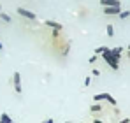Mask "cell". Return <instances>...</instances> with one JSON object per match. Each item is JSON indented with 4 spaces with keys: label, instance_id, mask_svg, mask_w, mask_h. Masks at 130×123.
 Wrapping results in <instances>:
<instances>
[{
    "label": "cell",
    "instance_id": "obj_1",
    "mask_svg": "<svg viewBox=\"0 0 130 123\" xmlns=\"http://www.w3.org/2000/svg\"><path fill=\"white\" fill-rule=\"evenodd\" d=\"M100 56L104 58V62L107 63V65L111 67V69H112V70H118V69H120V60L112 56V53H111V49H109V48L106 49V53H102Z\"/></svg>",
    "mask_w": 130,
    "mask_h": 123
},
{
    "label": "cell",
    "instance_id": "obj_2",
    "mask_svg": "<svg viewBox=\"0 0 130 123\" xmlns=\"http://www.w3.org/2000/svg\"><path fill=\"white\" fill-rule=\"evenodd\" d=\"M93 100H95V102H99V104H100V100H107V102L111 104V105H116V100H114V97H112L111 93H107V91L93 95Z\"/></svg>",
    "mask_w": 130,
    "mask_h": 123
},
{
    "label": "cell",
    "instance_id": "obj_3",
    "mask_svg": "<svg viewBox=\"0 0 130 123\" xmlns=\"http://www.w3.org/2000/svg\"><path fill=\"white\" fill-rule=\"evenodd\" d=\"M18 14L23 16V18H26V20H37V14L28 11V9H25V7H18Z\"/></svg>",
    "mask_w": 130,
    "mask_h": 123
},
{
    "label": "cell",
    "instance_id": "obj_4",
    "mask_svg": "<svg viewBox=\"0 0 130 123\" xmlns=\"http://www.w3.org/2000/svg\"><path fill=\"white\" fill-rule=\"evenodd\" d=\"M12 84H14L16 93H21L23 86H21V74H20V72H14V76H12Z\"/></svg>",
    "mask_w": 130,
    "mask_h": 123
},
{
    "label": "cell",
    "instance_id": "obj_5",
    "mask_svg": "<svg viewBox=\"0 0 130 123\" xmlns=\"http://www.w3.org/2000/svg\"><path fill=\"white\" fill-rule=\"evenodd\" d=\"M44 25H46V26H49V28H53V30H60V32H62V28H63V25H62V23L53 21V20H46V21H44Z\"/></svg>",
    "mask_w": 130,
    "mask_h": 123
},
{
    "label": "cell",
    "instance_id": "obj_6",
    "mask_svg": "<svg viewBox=\"0 0 130 123\" xmlns=\"http://www.w3.org/2000/svg\"><path fill=\"white\" fill-rule=\"evenodd\" d=\"M100 5L102 7H121V2L120 0H100Z\"/></svg>",
    "mask_w": 130,
    "mask_h": 123
},
{
    "label": "cell",
    "instance_id": "obj_7",
    "mask_svg": "<svg viewBox=\"0 0 130 123\" xmlns=\"http://www.w3.org/2000/svg\"><path fill=\"white\" fill-rule=\"evenodd\" d=\"M120 12H121V7H104L106 16H118Z\"/></svg>",
    "mask_w": 130,
    "mask_h": 123
},
{
    "label": "cell",
    "instance_id": "obj_8",
    "mask_svg": "<svg viewBox=\"0 0 130 123\" xmlns=\"http://www.w3.org/2000/svg\"><path fill=\"white\" fill-rule=\"evenodd\" d=\"M121 51H123L121 48H112V49H111L112 56H114V58H118V60H121Z\"/></svg>",
    "mask_w": 130,
    "mask_h": 123
},
{
    "label": "cell",
    "instance_id": "obj_9",
    "mask_svg": "<svg viewBox=\"0 0 130 123\" xmlns=\"http://www.w3.org/2000/svg\"><path fill=\"white\" fill-rule=\"evenodd\" d=\"M90 111L95 114V113H102V104H99V102H95L91 107H90Z\"/></svg>",
    "mask_w": 130,
    "mask_h": 123
},
{
    "label": "cell",
    "instance_id": "obj_10",
    "mask_svg": "<svg viewBox=\"0 0 130 123\" xmlns=\"http://www.w3.org/2000/svg\"><path fill=\"white\" fill-rule=\"evenodd\" d=\"M0 121H2V123H14L12 120H11V116H9L7 113H2V116H0Z\"/></svg>",
    "mask_w": 130,
    "mask_h": 123
},
{
    "label": "cell",
    "instance_id": "obj_11",
    "mask_svg": "<svg viewBox=\"0 0 130 123\" xmlns=\"http://www.w3.org/2000/svg\"><path fill=\"white\" fill-rule=\"evenodd\" d=\"M0 20L4 21V23H11V16L7 12H0Z\"/></svg>",
    "mask_w": 130,
    "mask_h": 123
},
{
    "label": "cell",
    "instance_id": "obj_12",
    "mask_svg": "<svg viewBox=\"0 0 130 123\" xmlns=\"http://www.w3.org/2000/svg\"><path fill=\"white\" fill-rule=\"evenodd\" d=\"M106 49H107L106 46H99V48H95V55H97V56H100L102 53H106Z\"/></svg>",
    "mask_w": 130,
    "mask_h": 123
},
{
    "label": "cell",
    "instance_id": "obj_13",
    "mask_svg": "<svg viewBox=\"0 0 130 123\" xmlns=\"http://www.w3.org/2000/svg\"><path fill=\"white\" fill-rule=\"evenodd\" d=\"M118 18H120V20H127V18H130V11H121V12L118 14Z\"/></svg>",
    "mask_w": 130,
    "mask_h": 123
},
{
    "label": "cell",
    "instance_id": "obj_14",
    "mask_svg": "<svg viewBox=\"0 0 130 123\" xmlns=\"http://www.w3.org/2000/svg\"><path fill=\"white\" fill-rule=\"evenodd\" d=\"M69 49H70V42H67L63 46V49H62V56H67L69 55Z\"/></svg>",
    "mask_w": 130,
    "mask_h": 123
},
{
    "label": "cell",
    "instance_id": "obj_15",
    "mask_svg": "<svg viewBox=\"0 0 130 123\" xmlns=\"http://www.w3.org/2000/svg\"><path fill=\"white\" fill-rule=\"evenodd\" d=\"M106 30H107V37H112V35H114V26H112V25H107Z\"/></svg>",
    "mask_w": 130,
    "mask_h": 123
},
{
    "label": "cell",
    "instance_id": "obj_16",
    "mask_svg": "<svg viewBox=\"0 0 130 123\" xmlns=\"http://www.w3.org/2000/svg\"><path fill=\"white\" fill-rule=\"evenodd\" d=\"M91 76L99 78V76H100V70H99V69H93V70H91Z\"/></svg>",
    "mask_w": 130,
    "mask_h": 123
},
{
    "label": "cell",
    "instance_id": "obj_17",
    "mask_svg": "<svg viewBox=\"0 0 130 123\" xmlns=\"http://www.w3.org/2000/svg\"><path fill=\"white\" fill-rule=\"evenodd\" d=\"M97 60H99V56H97V55H93V56H90V60H88V62H90V63H95Z\"/></svg>",
    "mask_w": 130,
    "mask_h": 123
},
{
    "label": "cell",
    "instance_id": "obj_18",
    "mask_svg": "<svg viewBox=\"0 0 130 123\" xmlns=\"http://www.w3.org/2000/svg\"><path fill=\"white\" fill-rule=\"evenodd\" d=\"M90 83H91V78L86 76V78H85V86H90Z\"/></svg>",
    "mask_w": 130,
    "mask_h": 123
},
{
    "label": "cell",
    "instance_id": "obj_19",
    "mask_svg": "<svg viewBox=\"0 0 130 123\" xmlns=\"http://www.w3.org/2000/svg\"><path fill=\"white\" fill-rule=\"evenodd\" d=\"M51 35H53V39H56V37L60 35V30H53V34H51Z\"/></svg>",
    "mask_w": 130,
    "mask_h": 123
},
{
    "label": "cell",
    "instance_id": "obj_20",
    "mask_svg": "<svg viewBox=\"0 0 130 123\" xmlns=\"http://www.w3.org/2000/svg\"><path fill=\"white\" fill-rule=\"evenodd\" d=\"M93 123H104V121H102L100 118H95V120H93Z\"/></svg>",
    "mask_w": 130,
    "mask_h": 123
},
{
    "label": "cell",
    "instance_id": "obj_21",
    "mask_svg": "<svg viewBox=\"0 0 130 123\" xmlns=\"http://www.w3.org/2000/svg\"><path fill=\"white\" fill-rule=\"evenodd\" d=\"M42 123H53V118H47V120H44Z\"/></svg>",
    "mask_w": 130,
    "mask_h": 123
},
{
    "label": "cell",
    "instance_id": "obj_22",
    "mask_svg": "<svg viewBox=\"0 0 130 123\" xmlns=\"http://www.w3.org/2000/svg\"><path fill=\"white\" fill-rule=\"evenodd\" d=\"M121 123H130V120H128V118H125V120H121Z\"/></svg>",
    "mask_w": 130,
    "mask_h": 123
},
{
    "label": "cell",
    "instance_id": "obj_23",
    "mask_svg": "<svg viewBox=\"0 0 130 123\" xmlns=\"http://www.w3.org/2000/svg\"><path fill=\"white\" fill-rule=\"evenodd\" d=\"M2 49H4V44H2V41H0V51H2Z\"/></svg>",
    "mask_w": 130,
    "mask_h": 123
},
{
    "label": "cell",
    "instance_id": "obj_24",
    "mask_svg": "<svg viewBox=\"0 0 130 123\" xmlns=\"http://www.w3.org/2000/svg\"><path fill=\"white\" fill-rule=\"evenodd\" d=\"M128 51H130V44H128Z\"/></svg>",
    "mask_w": 130,
    "mask_h": 123
},
{
    "label": "cell",
    "instance_id": "obj_25",
    "mask_svg": "<svg viewBox=\"0 0 130 123\" xmlns=\"http://www.w3.org/2000/svg\"><path fill=\"white\" fill-rule=\"evenodd\" d=\"M128 58H130V51H128Z\"/></svg>",
    "mask_w": 130,
    "mask_h": 123
},
{
    "label": "cell",
    "instance_id": "obj_26",
    "mask_svg": "<svg viewBox=\"0 0 130 123\" xmlns=\"http://www.w3.org/2000/svg\"><path fill=\"white\" fill-rule=\"evenodd\" d=\"M0 30H2V26H0Z\"/></svg>",
    "mask_w": 130,
    "mask_h": 123
},
{
    "label": "cell",
    "instance_id": "obj_27",
    "mask_svg": "<svg viewBox=\"0 0 130 123\" xmlns=\"http://www.w3.org/2000/svg\"><path fill=\"white\" fill-rule=\"evenodd\" d=\"M0 9H2V5H0Z\"/></svg>",
    "mask_w": 130,
    "mask_h": 123
},
{
    "label": "cell",
    "instance_id": "obj_28",
    "mask_svg": "<svg viewBox=\"0 0 130 123\" xmlns=\"http://www.w3.org/2000/svg\"><path fill=\"white\" fill-rule=\"evenodd\" d=\"M65 123H69V121H65Z\"/></svg>",
    "mask_w": 130,
    "mask_h": 123
},
{
    "label": "cell",
    "instance_id": "obj_29",
    "mask_svg": "<svg viewBox=\"0 0 130 123\" xmlns=\"http://www.w3.org/2000/svg\"><path fill=\"white\" fill-rule=\"evenodd\" d=\"M0 123H2V121H0Z\"/></svg>",
    "mask_w": 130,
    "mask_h": 123
}]
</instances>
